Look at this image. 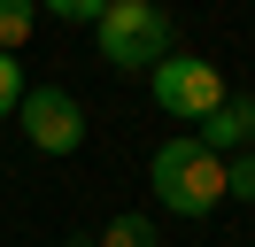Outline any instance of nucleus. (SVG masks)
Here are the masks:
<instances>
[{
  "label": "nucleus",
  "mask_w": 255,
  "mask_h": 247,
  "mask_svg": "<svg viewBox=\"0 0 255 247\" xmlns=\"http://www.w3.org/2000/svg\"><path fill=\"white\" fill-rule=\"evenodd\" d=\"M16 124H23V139L39 154H78L85 147V108H78L70 85H31L16 101Z\"/></svg>",
  "instance_id": "nucleus-4"
},
{
  "label": "nucleus",
  "mask_w": 255,
  "mask_h": 247,
  "mask_svg": "<svg viewBox=\"0 0 255 247\" xmlns=\"http://www.w3.org/2000/svg\"><path fill=\"white\" fill-rule=\"evenodd\" d=\"M147 185L170 216H217L224 209V154H209L193 131H178L147 154Z\"/></svg>",
  "instance_id": "nucleus-1"
},
{
  "label": "nucleus",
  "mask_w": 255,
  "mask_h": 247,
  "mask_svg": "<svg viewBox=\"0 0 255 247\" xmlns=\"http://www.w3.org/2000/svg\"><path fill=\"white\" fill-rule=\"evenodd\" d=\"M31 23H39V0H0V54H23Z\"/></svg>",
  "instance_id": "nucleus-6"
},
{
  "label": "nucleus",
  "mask_w": 255,
  "mask_h": 247,
  "mask_svg": "<svg viewBox=\"0 0 255 247\" xmlns=\"http://www.w3.org/2000/svg\"><path fill=\"white\" fill-rule=\"evenodd\" d=\"M193 139H201L209 154H248V147H255V93H224V101L201 116Z\"/></svg>",
  "instance_id": "nucleus-5"
},
{
  "label": "nucleus",
  "mask_w": 255,
  "mask_h": 247,
  "mask_svg": "<svg viewBox=\"0 0 255 247\" xmlns=\"http://www.w3.org/2000/svg\"><path fill=\"white\" fill-rule=\"evenodd\" d=\"M93 39H101V62H109V70H139L147 77L170 54V15H162L155 0H109L101 23H93Z\"/></svg>",
  "instance_id": "nucleus-2"
},
{
  "label": "nucleus",
  "mask_w": 255,
  "mask_h": 247,
  "mask_svg": "<svg viewBox=\"0 0 255 247\" xmlns=\"http://www.w3.org/2000/svg\"><path fill=\"white\" fill-rule=\"evenodd\" d=\"M147 93H155V108H162L170 124H201V116H209V108H217L232 85H224V70H217V62L178 54V46H170V54L147 70Z\"/></svg>",
  "instance_id": "nucleus-3"
},
{
  "label": "nucleus",
  "mask_w": 255,
  "mask_h": 247,
  "mask_svg": "<svg viewBox=\"0 0 255 247\" xmlns=\"http://www.w3.org/2000/svg\"><path fill=\"white\" fill-rule=\"evenodd\" d=\"M47 15H62V23H101V8L109 0H39Z\"/></svg>",
  "instance_id": "nucleus-10"
},
{
  "label": "nucleus",
  "mask_w": 255,
  "mask_h": 247,
  "mask_svg": "<svg viewBox=\"0 0 255 247\" xmlns=\"http://www.w3.org/2000/svg\"><path fill=\"white\" fill-rule=\"evenodd\" d=\"M23 93H31V85H23V62H16V54H0V116H16Z\"/></svg>",
  "instance_id": "nucleus-9"
},
{
  "label": "nucleus",
  "mask_w": 255,
  "mask_h": 247,
  "mask_svg": "<svg viewBox=\"0 0 255 247\" xmlns=\"http://www.w3.org/2000/svg\"><path fill=\"white\" fill-rule=\"evenodd\" d=\"M224 201H248L255 209V147L248 154H224Z\"/></svg>",
  "instance_id": "nucleus-8"
},
{
  "label": "nucleus",
  "mask_w": 255,
  "mask_h": 247,
  "mask_svg": "<svg viewBox=\"0 0 255 247\" xmlns=\"http://www.w3.org/2000/svg\"><path fill=\"white\" fill-rule=\"evenodd\" d=\"M93 247H155V216H109Z\"/></svg>",
  "instance_id": "nucleus-7"
}]
</instances>
